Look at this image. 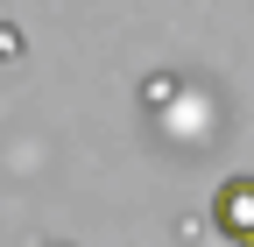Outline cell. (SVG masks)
Listing matches in <instances>:
<instances>
[{
    "label": "cell",
    "mask_w": 254,
    "mask_h": 247,
    "mask_svg": "<svg viewBox=\"0 0 254 247\" xmlns=\"http://www.w3.org/2000/svg\"><path fill=\"white\" fill-rule=\"evenodd\" d=\"M212 226L226 233L233 247L254 240V177H226V184L212 191Z\"/></svg>",
    "instance_id": "1"
},
{
    "label": "cell",
    "mask_w": 254,
    "mask_h": 247,
    "mask_svg": "<svg viewBox=\"0 0 254 247\" xmlns=\"http://www.w3.org/2000/svg\"><path fill=\"white\" fill-rule=\"evenodd\" d=\"M247 247H254V240H247Z\"/></svg>",
    "instance_id": "2"
}]
</instances>
